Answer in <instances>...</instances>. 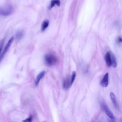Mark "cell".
I'll return each mask as SVG.
<instances>
[{
  "instance_id": "16",
  "label": "cell",
  "mask_w": 122,
  "mask_h": 122,
  "mask_svg": "<svg viewBox=\"0 0 122 122\" xmlns=\"http://www.w3.org/2000/svg\"><path fill=\"white\" fill-rule=\"evenodd\" d=\"M2 45L3 44H0V52L1 51V50H2Z\"/></svg>"
},
{
  "instance_id": "6",
  "label": "cell",
  "mask_w": 122,
  "mask_h": 122,
  "mask_svg": "<svg viewBox=\"0 0 122 122\" xmlns=\"http://www.w3.org/2000/svg\"><path fill=\"white\" fill-rule=\"evenodd\" d=\"M104 60L106 62V65L108 67H110L112 66V59H111V54L109 52H107L104 56Z\"/></svg>"
},
{
  "instance_id": "5",
  "label": "cell",
  "mask_w": 122,
  "mask_h": 122,
  "mask_svg": "<svg viewBox=\"0 0 122 122\" xmlns=\"http://www.w3.org/2000/svg\"><path fill=\"white\" fill-rule=\"evenodd\" d=\"M109 83V73L107 72L105 73L103 78L100 82V84L102 87H107Z\"/></svg>"
},
{
  "instance_id": "7",
  "label": "cell",
  "mask_w": 122,
  "mask_h": 122,
  "mask_svg": "<svg viewBox=\"0 0 122 122\" xmlns=\"http://www.w3.org/2000/svg\"><path fill=\"white\" fill-rule=\"evenodd\" d=\"M45 74V71H42L37 76V77L36 78L35 81V85L37 86L38 85V84L39 83L40 81L41 80V79L43 77V76H44Z\"/></svg>"
},
{
  "instance_id": "2",
  "label": "cell",
  "mask_w": 122,
  "mask_h": 122,
  "mask_svg": "<svg viewBox=\"0 0 122 122\" xmlns=\"http://www.w3.org/2000/svg\"><path fill=\"white\" fill-rule=\"evenodd\" d=\"M13 10V8L10 5L5 7H0V15L4 16H9L11 14Z\"/></svg>"
},
{
  "instance_id": "4",
  "label": "cell",
  "mask_w": 122,
  "mask_h": 122,
  "mask_svg": "<svg viewBox=\"0 0 122 122\" xmlns=\"http://www.w3.org/2000/svg\"><path fill=\"white\" fill-rule=\"evenodd\" d=\"M13 39H14V38L13 37H11V38L8 41L7 43L6 44L5 47H4V49L1 54V55L0 56V61L2 59V58L3 57L4 55H5V54L7 52V51H8V50L9 49L13 41Z\"/></svg>"
},
{
  "instance_id": "15",
  "label": "cell",
  "mask_w": 122,
  "mask_h": 122,
  "mask_svg": "<svg viewBox=\"0 0 122 122\" xmlns=\"http://www.w3.org/2000/svg\"><path fill=\"white\" fill-rule=\"evenodd\" d=\"M117 42L118 43H121L122 42V38L121 37H119L117 39Z\"/></svg>"
},
{
  "instance_id": "13",
  "label": "cell",
  "mask_w": 122,
  "mask_h": 122,
  "mask_svg": "<svg viewBox=\"0 0 122 122\" xmlns=\"http://www.w3.org/2000/svg\"><path fill=\"white\" fill-rule=\"evenodd\" d=\"M23 36V33L21 31H19V32H18L16 34V39L17 40H20V38H21V37H22Z\"/></svg>"
},
{
  "instance_id": "10",
  "label": "cell",
  "mask_w": 122,
  "mask_h": 122,
  "mask_svg": "<svg viewBox=\"0 0 122 122\" xmlns=\"http://www.w3.org/2000/svg\"><path fill=\"white\" fill-rule=\"evenodd\" d=\"M55 5H57L58 6L60 5V0H52L51 1L50 9L52 8Z\"/></svg>"
},
{
  "instance_id": "12",
  "label": "cell",
  "mask_w": 122,
  "mask_h": 122,
  "mask_svg": "<svg viewBox=\"0 0 122 122\" xmlns=\"http://www.w3.org/2000/svg\"><path fill=\"white\" fill-rule=\"evenodd\" d=\"M75 77H76V72L75 71H73L72 73L71 77L70 78L71 79V85H72V83H73V82L74 81V80L75 79Z\"/></svg>"
},
{
  "instance_id": "3",
  "label": "cell",
  "mask_w": 122,
  "mask_h": 122,
  "mask_svg": "<svg viewBox=\"0 0 122 122\" xmlns=\"http://www.w3.org/2000/svg\"><path fill=\"white\" fill-rule=\"evenodd\" d=\"M101 107L102 109L104 111L105 114L110 118V119L112 120H113L114 119V117L112 112L110 111L107 105L104 102H102L101 103Z\"/></svg>"
},
{
  "instance_id": "11",
  "label": "cell",
  "mask_w": 122,
  "mask_h": 122,
  "mask_svg": "<svg viewBox=\"0 0 122 122\" xmlns=\"http://www.w3.org/2000/svg\"><path fill=\"white\" fill-rule=\"evenodd\" d=\"M111 59H112V66L113 68H115L117 66V62H116L115 57L113 54H111Z\"/></svg>"
},
{
  "instance_id": "9",
  "label": "cell",
  "mask_w": 122,
  "mask_h": 122,
  "mask_svg": "<svg viewBox=\"0 0 122 122\" xmlns=\"http://www.w3.org/2000/svg\"><path fill=\"white\" fill-rule=\"evenodd\" d=\"M49 23L48 20H45L43 21L41 25V31H44L48 27Z\"/></svg>"
},
{
  "instance_id": "17",
  "label": "cell",
  "mask_w": 122,
  "mask_h": 122,
  "mask_svg": "<svg viewBox=\"0 0 122 122\" xmlns=\"http://www.w3.org/2000/svg\"><path fill=\"white\" fill-rule=\"evenodd\" d=\"M108 122H114L113 120H111V119L108 120Z\"/></svg>"
},
{
  "instance_id": "1",
  "label": "cell",
  "mask_w": 122,
  "mask_h": 122,
  "mask_svg": "<svg viewBox=\"0 0 122 122\" xmlns=\"http://www.w3.org/2000/svg\"><path fill=\"white\" fill-rule=\"evenodd\" d=\"M44 60L46 64L49 66L53 65L57 62L56 57L52 54H47L45 55Z\"/></svg>"
},
{
  "instance_id": "14",
  "label": "cell",
  "mask_w": 122,
  "mask_h": 122,
  "mask_svg": "<svg viewBox=\"0 0 122 122\" xmlns=\"http://www.w3.org/2000/svg\"><path fill=\"white\" fill-rule=\"evenodd\" d=\"M32 119V117L31 115H30L29 117L27 118L26 119L22 120V122H31Z\"/></svg>"
},
{
  "instance_id": "8",
  "label": "cell",
  "mask_w": 122,
  "mask_h": 122,
  "mask_svg": "<svg viewBox=\"0 0 122 122\" xmlns=\"http://www.w3.org/2000/svg\"><path fill=\"white\" fill-rule=\"evenodd\" d=\"M110 95V97H111V101H112V102L113 103L114 106H115L116 107H117V101H116V98L115 95L113 92H111Z\"/></svg>"
}]
</instances>
